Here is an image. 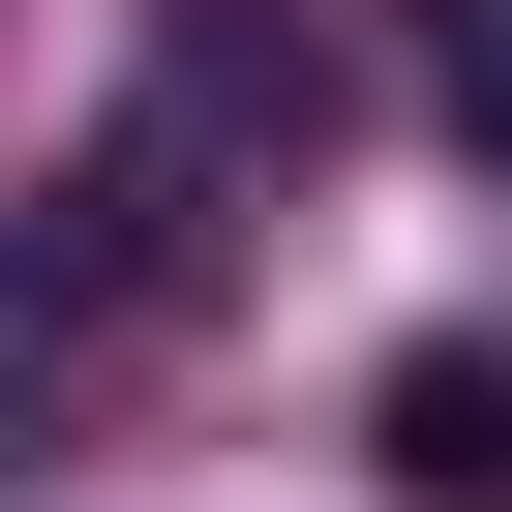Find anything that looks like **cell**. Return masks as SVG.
I'll list each match as a JSON object with an SVG mask.
<instances>
[{
  "label": "cell",
  "instance_id": "obj_1",
  "mask_svg": "<svg viewBox=\"0 0 512 512\" xmlns=\"http://www.w3.org/2000/svg\"><path fill=\"white\" fill-rule=\"evenodd\" d=\"M392 482H422V512H512V362H482V332L392 362Z\"/></svg>",
  "mask_w": 512,
  "mask_h": 512
},
{
  "label": "cell",
  "instance_id": "obj_2",
  "mask_svg": "<svg viewBox=\"0 0 512 512\" xmlns=\"http://www.w3.org/2000/svg\"><path fill=\"white\" fill-rule=\"evenodd\" d=\"M422 121H452V151H512V0H422Z\"/></svg>",
  "mask_w": 512,
  "mask_h": 512
}]
</instances>
